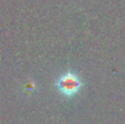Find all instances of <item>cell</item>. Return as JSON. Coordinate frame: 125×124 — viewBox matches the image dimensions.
<instances>
[{
	"label": "cell",
	"mask_w": 125,
	"mask_h": 124,
	"mask_svg": "<svg viewBox=\"0 0 125 124\" xmlns=\"http://www.w3.org/2000/svg\"><path fill=\"white\" fill-rule=\"evenodd\" d=\"M57 86L61 90V92H63L64 95H73L79 90L80 82L78 80V78L75 76L67 74L60 79V82L57 83Z\"/></svg>",
	"instance_id": "obj_1"
}]
</instances>
